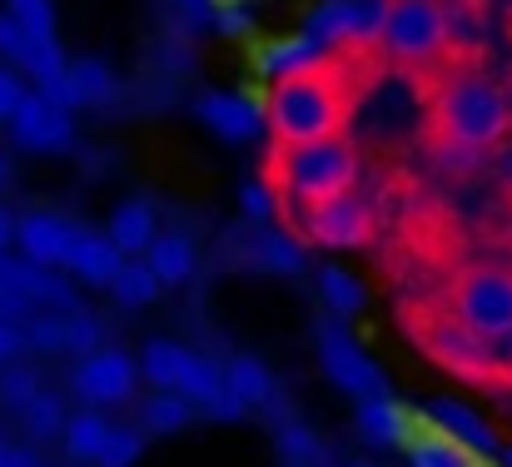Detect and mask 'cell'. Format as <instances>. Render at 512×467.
<instances>
[{
    "label": "cell",
    "instance_id": "cell-52",
    "mask_svg": "<svg viewBox=\"0 0 512 467\" xmlns=\"http://www.w3.org/2000/svg\"><path fill=\"white\" fill-rule=\"evenodd\" d=\"M343 467H373V463H343Z\"/></svg>",
    "mask_w": 512,
    "mask_h": 467
},
{
    "label": "cell",
    "instance_id": "cell-40",
    "mask_svg": "<svg viewBox=\"0 0 512 467\" xmlns=\"http://www.w3.org/2000/svg\"><path fill=\"white\" fill-rule=\"evenodd\" d=\"M30 348V338H25V323H10V318H0V368H10L20 353Z\"/></svg>",
    "mask_w": 512,
    "mask_h": 467
},
{
    "label": "cell",
    "instance_id": "cell-19",
    "mask_svg": "<svg viewBox=\"0 0 512 467\" xmlns=\"http://www.w3.org/2000/svg\"><path fill=\"white\" fill-rule=\"evenodd\" d=\"M145 264L155 269V279L174 289V284H189L194 269H199V244L184 234V229H160L155 244L145 249Z\"/></svg>",
    "mask_w": 512,
    "mask_h": 467
},
{
    "label": "cell",
    "instance_id": "cell-38",
    "mask_svg": "<svg viewBox=\"0 0 512 467\" xmlns=\"http://www.w3.org/2000/svg\"><path fill=\"white\" fill-rule=\"evenodd\" d=\"M105 343V323L95 318L90 309H70V353H95Z\"/></svg>",
    "mask_w": 512,
    "mask_h": 467
},
{
    "label": "cell",
    "instance_id": "cell-34",
    "mask_svg": "<svg viewBox=\"0 0 512 467\" xmlns=\"http://www.w3.org/2000/svg\"><path fill=\"white\" fill-rule=\"evenodd\" d=\"M428 155H433V164L443 169V174H473L478 164H483V150H473V145H458V140H438L433 135V145H428Z\"/></svg>",
    "mask_w": 512,
    "mask_h": 467
},
{
    "label": "cell",
    "instance_id": "cell-51",
    "mask_svg": "<svg viewBox=\"0 0 512 467\" xmlns=\"http://www.w3.org/2000/svg\"><path fill=\"white\" fill-rule=\"evenodd\" d=\"M284 467H314V463H284Z\"/></svg>",
    "mask_w": 512,
    "mask_h": 467
},
{
    "label": "cell",
    "instance_id": "cell-29",
    "mask_svg": "<svg viewBox=\"0 0 512 467\" xmlns=\"http://www.w3.org/2000/svg\"><path fill=\"white\" fill-rule=\"evenodd\" d=\"M274 448L284 463H319V433L304 423V418H279L274 423Z\"/></svg>",
    "mask_w": 512,
    "mask_h": 467
},
{
    "label": "cell",
    "instance_id": "cell-33",
    "mask_svg": "<svg viewBox=\"0 0 512 467\" xmlns=\"http://www.w3.org/2000/svg\"><path fill=\"white\" fill-rule=\"evenodd\" d=\"M35 393H40V378H35L30 368H20V363L0 368V403H5V408L25 413V408L35 403Z\"/></svg>",
    "mask_w": 512,
    "mask_h": 467
},
{
    "label": "cell",
    "instance_id": "cell-2",
    "mask_svg": "<svg viewBox=\"0 0 512 467\" xmlns=\"http://www.w3.org/2000/svg\"><path fill=\"white\" fill-rule=\"evenodd\" d=\"M428 120H433L438 140H458V145H473V150L493 155V150H503V140L512 135L508 90L493 85L488 75H453L433 95Z\"/></svg>",
    "mask_w": 512,
    "mask_h": 467
},
{
    "label": "cell",
    "instance_id": "cell-45",
    "mask_svg": "<svg viewBox=\"0 0 512 467\" xmlns=\"http://www.w3.org/2000/svg\"><path fill=\"white\" fill-rule=\"evenodd\" d=\"M5 467H40V458H35L30 448H10V463Z\"/></svg>",
    "mask_w": 512,
    "mask_h": 467
},
{
    "label": "cell",
    "instance_id": "cell-23",
    "mask_svg": "<svg viewBox=\"0 0 512 467\" xmlns=\"http://www.w3.org/2000/svg\"><path fill=\"white\" fill-rule=\"evenodd\" d=\"M408 467H478V458L463 448V443H453L448 433H438V428H413L408 433Z\"/></svg>",
    "mask_w": 512,
    "mask_h": 467
},
{
    "label": "cell",
    "instance_id": "cell-15",
    "mask_svg": "<svg viewBox=\"0 0 512 467\" xmlns=\"http://www.w3.org/2000/svg\"><path fill=\"white\" fill-rule=\"evenodd\" d=\"M125 254L110 244L105 229H85L75 224V239H70V254H65V274L85 289H110V279L120 274Z\"/></svg>",
    "mask_w": 512,
    "mask_h": 467
},
{
    "label": "cell",
    "instance_id": "cell-31",
    "mask_svg": "<svg viewBox=\"0 0 512 467\" xmlns=\"http://www.w3.org/2000/svg\"><path fill=\"white\" fill-rule=\"evenodd\" d=\"M65 418H70V413H65L60 398L45 393V388H40L35 403L25 408V428H30V438H60V433H65Z\"/></svg>",
    "mask_w": 512,
    "mask_h": 467
},
{
    "label": "cell",
    "instance_id": "cell-20",
    "mask_svg": "<svg viewBox=\"0 0 512 467\" xmlns=\"http://www.w3.org/2000/svg\"><path fill=\"white\" fill-rule=\"evenodd\" d=\"M224 383H229V393H234L244 408H269L274 393H279L274 368H269L264 358H254V353H234V358L224 363Z\"/></svg>",
    "mask_w": 512,
    "mask_h": 467
},
{
    "label": "cell",
    "instance_id": "cell-41",
    "mask_svg": "<svg viewBox=\"0 0 512 467\" xmlns=\"http://www.w3.org/2000/svg\"><path fill=\"white\" fill-rule=\"evenodd\" d=\"M35 313V304L25 299V294H15L10 284H0V318H10V323H25Z\"/></svg>",
    "mask_w": 512,
    "mask_h": 467
},
{
    "label": "cell",
    "instance_id": "cell-46",
    "mask_svg": "<svg viewBox=\"0 0 512 467\" xmlns=\"http://www.w3.org/2000/svg\"><path fill=\"white\" fill-rule=\"evenodd\" d=\"M498 358H503V368L512 373V333H503V338H498Z\"/></svg>",
    "mask_w": 512,
    "mask_h": 467
},
{
    "label": "cell",
    "instance_id": "cell-30",
    "mask_svg": "<svg viewBox=\"0 0 512 467\" xmlns=\"http://www.w3.org/2000/svg\"><path fill=\"white\" fill-rule=\"evenodd\" d=\"M25 338H30V348H40V353H70V313L35 309L25 318Z\"/></svg>",
    "mask_w": 512,
    "mask_h": 467
},
{
    "label": "cell",
    "instance_id": "cell-12",
    "mask_svg": "<svg viewBox=\"0 0 512 467\" xmlns=\"http://www.w3.org/2000/svg\"><path fill=\"white\" fill-rule=\"evenodd\" d=\"M189 115H194L204 130H214L219 140H229V145H254V140L269 130L264 100L239 95V90H199V95L189 100Z\"/></svg>",
    "mask_w": 512,
    "mask_h": 467
},
{
    "label": "cell",
    "instance_id": "cell-14",
    "mask_svg": "<svg viewBox=\"0 0 512 467\" xmlns=\"http://www.w3.org/2000/svg\"><path fill=\"white\" fill-rule=\"evenodd\" d=\"M70 239H75V224L55 209H25L15 219V249L40 269H65Z\"/></svg>",
    "mask_w": 512,
    "mask_h": 467
},
{
    "label": "cell",
    "instance_id": "cell-47",
    "mask_svg": "<svg viewBox=\"0 0 512 467\" xmlns=\"http://www.w3.org/2000/svg\"><path fill=\"white\" fill-rule=\"evenodd\" d=\"M10 174H15V164H10V155H5V150H0V184H5V179H10Z\"/></svg>",
    "mask_w": 512,
    "mask_h": 467
},
{
    "label": "cell",
    "instance_id": "cell-39",
    "mask_svg": "<svg viewBox=\"0 0 512 467\" xmlns=\"http://www.w3.org/2000/svg\"><path fill=\"white\" fill-rule=\"evenodd\" d=\"M30 95V85H25V75L15 70V65H5L0 60V125H10L15 120V110H20V100Z\"/></svg>",
    "mask_w": 512,
    "mask_h": 467
},
{
    "label": "cell",
    "instance_id": "cell-24",
    "mask_svg": "<svg viewBox=\"0 0 512 467\" xmlns=\"http://www.w3.org/2000/svg\"><path fill=\"white\" fill-rule=\"evenodd\" d=\"M70 90H75V110H100L115 100L120 80L100 55H80V60H70Z\"/></svg>",
    "mask_w": 512,
    "mask_h": 467
},
{
    "label": "cell",
    "instance_id": "cell-5",
    "mask_svg": "<svg viewBox=\"0 0 512 467\" xmlns=\"http://www.w3.org/2000/svg\"><path fill=\"white\" fill-rule=\"evenodd\" d=\"M448 313L498 343L503 333H512V269H498V264L463 269L448 294Z\"/></svg>",
    "mask_w": 512,
    "mask_h": 467
},
{
    "label": "cell",
    "instance_id": "cell-11",
    "mask_svg": "<svg viewBox=\"0 0 512 467\" xmlns=\"http://www.w3.org/2000/svg\"><path fill=\"white\" fill-rule=\"evenodd\" d=\"M5 130L25 155H70L75 150V110L45 100L40 90H30L20 100V110H15V120Z\"/></svg>",
    "mask_w": 512,
    "mask_h": 467
},
{
    "label": "cell",
    "instance_id": "cell-9",
    "mask_svg": "<svg viewBox=\"0 0 512 467\" xmlns=\"http://www.w3.org/2000/svg\"><path fill=\"white\" fill-rule=\"evenodd\" d=\"M373 229H378V214L353 189L339 194V199H324V204L299 209V239H309L319 249H363L373 239Z\"/></svg>",
    "mask_w": 512,
    "mask_h": 467
},
{
    "label": "cell",
    "instance_id": "cell-10",
    "mask_svg": "<svg viewBox=\"0 0 512 467\" xmlns=\"http://www.w3.org/2000/svg\"><path fill=\"white\" fill-rule=\"evenodd\" d=\"M140 388V358H130L125 348H95L75 363L70 373V393L80 398V408H115L130 403Z\"/></svg>",
    "mask_w": 512,
    "mask_h": 467
},
{
    "label": "cell",
    "instance_id": "cell-7",
    "mask_svg": "<svg viewBox=\"0 0 512 467\" xmlns=\"http://www.w3.org/2000/svg\"><path fill=\"white\" fill-rule=\"evenodd\" d=\"M393 0H319L304 20L309 35H319L329 50H373L383 45Z\"/></svg>",
    "mask_w": 512,
    "mask_h": 467
},
{
    "label": "cell",
    "instance_id": "cell-21",
    "mask_svg": "<svg viewBox=\"0 0 512 467\" xmlns=\"http://www.w3.org/2000/svg\"><path fill=\"white\" fill-rule=\"evenodd\" d=\"M249 259H254L259 269H269V274H284V279H299V274L309 269V259H304V244H299L294 234L274 229V224H259V229H254Z\"/></svg>",
    "mask_w": 512,
    "mask_h": 467
},
{
    "label": "cell",
    "instance_id": "cell-16",
    "mask_svg": "<svg viewBox=\"0 0 512 467\" xmlns=\"http://www.w3.org/2000/svg\"><path fill=\"white\" fill-rule=\"evenodd\" d=\"M423 423L438 428V433H448L453 443H463L473 458H498V453H503L498 433H493L468 403H458V398H433V403L423 408Z\"/></svg>",
    "mask_w": 512,
    "mask_h": 467
},
{
    "label": "cell",
    "instance_id": "cell-25",
    "mask_svg": "<svg viewBox=\"0 0 512 467\" xmlns=\"http://www.w3.org/2000/svg\"><path fill=\"white\" fill-rule=\"evenodd\" d=\"M110 428H115V423L105 418V408H80V413L65 418L60 443H65V453H70L75 463H95L100 448H105V438H110Z\"/></svg>",
    "mask_w": 512,
    "mask_h": 467
},
{
    "label": "cell",
    "instance_id": "cell-17",
    "mask_svg": "<svg viewBox=\"0 0 512 467\" xmlns=\"http://www.w3.org/2000/svg\"><path fill=\"white\" fill-rule=\"evenodd\" d=\"M353 433H358L368 448H403L408 433H413V418H408V408H403L393 393H378V398H358V408H353Z\"/></svg>",
    "mask_w": 512,
    "mask_h": 467
},
{
    "label": "cell",
    "instance_id": "cell-18",
    "mask_svg": "<svg viewBox=\"0 0 512 467\" xmlns=\"http://www.w3.org/2000/svg\"><path fill=\"white\" fill-rule=\"evenodd\" d=\"M105 234H110V244H115L125 259H135V254H145V249L155 244L160 214H155L150 199H120V204L110 209V219H105Z\"/></svg>",
    "mask_w": 512,
    "mask_h": 467
},
{
    "label": "cell",
    "instance_id": "cell-26",
    "mask_svg": "<svg viewBox=\"0 0 512 467\" xmlns=\"http://www.w3.org/2000/svg\"><path fill=\"white\" fill-rule=\"evenodd\" d=\"M160 289H165V284L155 279V269H150L145 259H125L120 274L110 279V299H115L120 309H150Z\"/></svg>",
    "mask_w": 512,
    "mask_h": 467
},
{
    "label": "cell",
    "instance_id": "cell-28",
    "mask_svg": "<svg viewBox=\"0 0 512 467\" xmlns=\"http://www.w3.org/2000/svg\"><path fill=\"white\" fill-rule=\"evenodd\" d=\"M314 284H319V299L329 304L334 318H353V313H363V304H368V289L348 269H339V264H324Z\"/></svg>",
    "mask_w": 512,
    "mask_h": 467
},
{
    "label": "cell",
    "instance_id": "cell-44",
    "mask_svg": "<svg viewBox=\"0 0 512 467\" xmlns=\"http://www.w3.org/2000/svg\"><path fill=\"white\" fill-rule=\"evenodd\" d=\"M15 219H20V214H10V204L0 199V254L15 244Z\"/></svg>",
    "mask_w": 512,
    "mask_h": 467
},
{
    "label": "cell",
    "instance_id": "cell-42",
    "mask_svg": "<svg viewBox=\"0 0 512 467\" xmlns=\"http://www.w3.org/2000/svg\"><path fill=\"white\" fill-rule=\"evenodd\" d=\"M214 25H219L224 35H244V30H249V15H239L234 5H224V10H214Z\"/></svg>",
    "mask_w": 512,
    "mask_h": 467
},
{
    "label": "cell",
    "instance_id": "cell-48",
    "mask_svg": "<svg viewBox=\"0 0 512 467\" xmlns=\"http://www.w3.org/2000/svg\"><path fill=\"white\" fill-rule=\"evenodd\" d=\"M498 467H512V448H503V453H498Z\"/></svg>",
    "mask_w": 512,
    "mask_h": 467
},
{
    "label": "cell",
    "instance_id": "cell-27",
    "mask_svg": "<svg viewBox=\"0 0 512 467\" xmlns=\"http://www.w3.org/2000/svg\"><path fill=\"white\" fill-rule=\"evenodd\" d=\"M184 363H189V348H184V343H174V338H150L145 353H140V378L155 383V388H179Z\"/></svg>",
    "mask_w": 512,
    "mask_h": 467
},
{
    "label": "cell",
    "instance_id": "cell-50",
    "mask_svg": "<svg viewBox=\"0 0 512 467\" xmlns=\"http://www.w3.org/2000/svg\"><path fill=\"white\" fill-rule=\"evenodd\" d=\"M503 15H508V30H512V0H508V5H503Z\"/></svg>",
    "mask_w": 512,
    "mask_h": 467
},
{
    "label": "cell",
    "instance_id": "cell-8",
    "mask_svg": "<svg viewBox=\"0 0 512 467\" xmlns=\"http://www.w3.org/2000/svg\"><path fill=\"white\" fill-rule=\"evenodd\" d=\"M428 353H433L448 373L473 378V383H498V378H512L508 368H503V358H498V343H493V338H483V333H473V328H468V323H458L453 313H448V318H438V323L428 328Z\"/></svg>",
    "mask_w": 512,
    "mask_h": 467
},
{
    "label": "cell",
    "instance_id": "cell-35",
    "mask_svg": "<svg viewBox=\"0 0 512 467\" xmlns=\"http://www.w3.org/2000/svg\"><path fill=\"white\" fill-rule=\"evenodd\" d=\"M239 209H244L254 224H269V219L279 214L274 184H269V179H244V184H239Z\"/></svg>",
    "mask_w": 512,
    "mask_h": 467
},
{
    "label": "cell",
    "instance_id": "cell-49",
    "mask_svg": "<svg viewBox=\"0 0 512 467\" xmlns=\"http://www.w3.org/2000/svg\"><path fill=\"white\" fill-rule=\"evenodd\" d=\"M10 463V443H0V467Z\"/></svg>",
    "mask_w": 512,
    "mask_h": 467
},
{
    "label": "cell",
    "instance_id": "cell-3",
    "mask_svg": "<svg viewBox=\"0 0 512 467\" xmlns=\"http://www.w3.org/2000/svg\"><path fill=\"white\" fill-rule=\"evenodd\" d=\"M274 174H279L284 194L299 209H309V204L339 199V194H348L358 184V150L343 135L309 140V145H279Z\"/></svg>",
    "mask_w": 512,
    "mask_h": 467
},
{
    "label": "cell",
    "instance_id": "cell-6",
    "mask_svg": "<svg viewBox=\"0 0 512 467\" xmlns=\"http://www.w3.org/2000/svg\"><path fill=\"white\" fill-rule=\"evenodd\" d=\"M314 353H319V368H324V378L348 393V398H378V393H388V378H383V368L358 348V338L334 323V318H319L314 323Z\"/></svg>",
    "mask_w": 512,
    "mask_h": 467
},
{
    "label": "cell",
    "instance_id": "cell-13",
    "mask_svg": "<svg viewBox=\"0 0 512 467\" xmlns=\"http://www.w3.org/2000/svg\"><path fill=\"white\" fill-rule=\"evenodd\" d=\"M329 65H334V50H329L319 35H309V30L284 35V40H269V45H259V55H254V70H259L269 85L299 80V75H319V70H329Z\"/></svg>",
    "mask_w": 512,
    "mask_h": 467
},
{
    "label": "cell",
    "instance_id": "cell-32",
    "mask_svg": "<svg viewBox=\"0 0 512 467\" xmlns=\"http://www.w3.org/2000/svg\"><path fill=\"white\" fill-rule=\"evenodd\" d=\"M145 453V428H110L105 448H100V467H135Z\"/></svg>",
    "mask_w": 512,
    "mask_h": 467
},
{
    "label": "cell",
    "instance_id": "cell-1",
    "mask_svg": "<svg viewBox=\"0 0 512 467\" xmlns=\"http://www.w3.org/2000/svg\"><path fill=\"white\" fill-rule=\"evenodd\" d=\"M264 120H269V135L279 145H309V140L343 135V125H348V90H343L339 70L329 65L319 75H299V80L269 85Z\"/></svg>",
    "mask_w": 512,
    "mask_h": 467
},
{
    "label": "cell",
    "instance_id": "cell-53",
    "mask_svg": "<svg viewBox=\"0 0 512 467\" xmlns=\"http://www.w3.org/2000/svg\"><path fill=\"white\" fill-rule=\"evenodd\" d=\"M508 105H512V85H508Z\"/></svg>",
    "mask_w": 512,
    "mask_h": 467
},
{
    "label": "cell",
    "instance_id": "cell-43",
    "mask_svg": "<svg viewBox=\"0 0 512 467\" xmlns=\"http://www.w3.org/2000/svg\"><path fill=\"white\" fill-rule=\"evenodd\" d=\"M179 10H184V20H189V25L214 20V5H209V0H179Z\"/></svg>",
    "mask_w": 512,
    "mask_h": 467
},
{
    "label": "cell",
    "instance_id": "cell-37",
    "mask_svg": "<svg viewBox=\"0 0 512 467\" xmlns=\"http://www.w3.org/2000/svg\"><path fill=\"white\" fill-rule=\"evenodd\" d=\"M30 45H35V35H30V30H25V25L10 15V10H0V60L20 70V65L30 60Z\"/></svg>",
    "mask_w": 512,
    "mask_h": 467
},
{
    "label": "cell",
    "instance_id": "cell-36",
    "mask_svg": "<svg viewBox=\"0 0 512 467\" xmlns=\"http://www.w3.org/2000/svg\"><path fill=\"white\" fill-rule=\"evenodd\" d=\"M5 10H10L35 40H55V5H50V0H5Z\"/></svg>",
    "mask_w": 512,
    "mask_h": 467
},
{
    "label": "cell",
    "instance_id": "cell-22",
    "mask_svg": "<svg viewBox=\"0 0 512 467\" xmlns=\"http://www.w3.org/2000/svg\"><path fill=\"white\" fill-rule=\"evenodd\" d=\"M194 403L184 398V393H174V388H155L145 403H140V428H145V438H174V433H184L189 423H194Z\"/></svg>",
    "mask_w": 512,
    "mask_h": 467
},
{
    "label": "cell",
    "instance_id": "cell-4",
    "mask_svg": "<svg viewBox=\"0 0 512 467\" xmlns=\"http://www.w3.org/2000/svg\"><path fill=\"white\" fill-rule=\"evenodd\" d=\"M448 45H453V15L443 0H393L378 45L393 65H433Z\"/></svg>",
    "mask_w": 512,
    "mask_h": 467
}]
</instances>
